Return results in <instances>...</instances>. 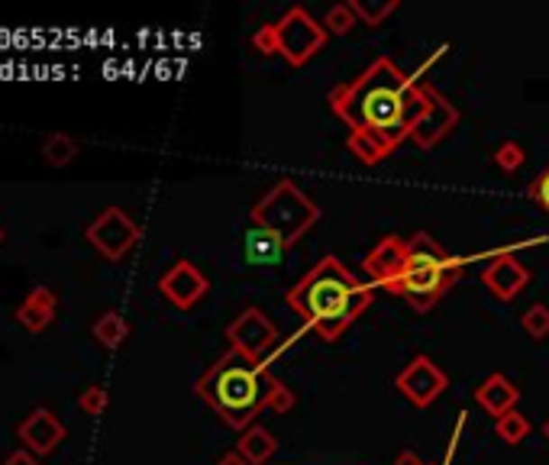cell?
Here are the masks:
<instances>
[{
  "mask_svg": "<svg viewBox=\"0 0 549 465\" xmlns=\"http://www.w3.org/2000/svg\"><path fill=\"white\" fill-rule=\"evenodd\" d=\"M481 281H485V287L498 301L508 304L526 291V285H530V269L514 256H498L495 262L481 271Z\"/></svg>",
  "mask_w": 549,
  "mask_h": 465,
  "instance_id": "cell-13",
  "label": "cell"
},
{
  "mask_svg": "<svg viewBox=\"0 0 549 465\" xmlns=\"http://www.w3.org/2000/svg\"><path fill=\"white\" fill-rule=\"evenodd\" d=\"M395 465H426V462H424V459H420L414 450H401V452L395 456Z\"/></svg>",
  "mask_w": 549,
  "mask_h": 465,
  "instance_id": "cell-29",
  "label": "cell"
},
{
  "mask_svg": "<svg viewBox=\"0 0 549 465\" xmlns=\"http://www.w3.org/2000/svg\"><path fill=\"white\" fill-rule=\"evenodd\" d=\"M530 430H534V424H530V420H526V414H520L517 407L495 420L498 440H504L508 446H517V442H524L526 436H530Z\"/></svg>",
  "mask_w": 549,
  "mask_h": 465,
  "instance_id": "cell-19",
  "label": "cell"
},
{
  "mask_svg": "<svg viewBox=\"0 0 549 465\" xmlns=\"http://www.w3.org/2000/svg\"><path fill=\"white\" fill-rule=\"evenodd\" d=\"M491 162H495L501 171H508V175H511V171H517L520 165L526 162V152H524V146H520L517 140H504L501 146L495 149V155H491Z\"/></svg>",
  "mask_w": 549,
  "mask_h": 465,
  "instance_id": "cell-24",
  "label": "cell"
},
{
  "mask_svg": "<svg viewBox=\"0 0 549 465\" xmlns=\"http://www.w3.org/2000/svg\"><path fill=\"white\" fill-rule=\"evenodd\" d=\"M475 401H479V407L485 414H491V417H504L508 411H514L520 401V388L514 385L508 375L495 372L488 375L485 381H481L479 388H475Z\"/></svg>",
  "mask_w": 549,
  "mask_h": 465,
  "instance_id": "cell-15",
  "label": "cell"
},
{
  "mask_svg": "<svg viewBox=\"0 0 549 465\" xmlns=\"http://www.w3.org/2000/svg\"><path fill=\"white\" fill-rule=\"evenodd\" d=\"M330 110L349 126V152L379 165L410 140L426 110V91L391 59H375L359 78L333 87Z\"/></svg>",
  "mask_w": 549,
  "mask_h": 465,
  "instance_id": "cell-1",
  "label": "cell"
},
{
  "mask_svg": "<svg viewBox=\"0 0 549 465\" xmlns=\"http://www.w3.org/2000/svg\"><path fill=\"white\" fill-rule=\"evenodd\" d=\"M0 242H4V230H0Z\"/></svg>",
  "mask_w": 549,
  "mask_h": 465,
  "instance_id": "cell-32",
  "label": "cell"
},
{
  "mask_svg": "<svg viewBox=\"0 0 549 465\" xmlns=\"http://www.w3.org/2000/svg\"><path fill=\"white\" fill-rule=\"evenodd\" d=\"M352 10H356V16L365 26H381L388 16L398 10V0H381V4H371V0H352Z\"/></svg>",
  "mask_w": 549,
  "mask_h": 465,
  "instance_id": "cell-21",
  "label": "cell"
},
{
  "mask_svg": "<svg viewBox=\"0 0 549 465\" xmlns=\"http://www.w3.org/2000/svg\"><path fill=\"white\" fill-rule=\"evenodd\" d=\"M42 155H46V162L52 165V169H65L69 162H75L78 142L71 140V136H65V132H52V136H46V142H42Z\"/></svg>",
  "mask_w": 549,
  "mask_h": 465,
  "instance_id": "cell-20",
  "label": "cell"
},
{
  "mask_svg": "<svg viewBox=\"0 0 549 465\" xmlns=\"http://www.w3.org/2000/svg\"><path fill=\"white\" fill-rule=\"evenodd\" d=\"M526 197L536 204L540 210H546L549 214V165H546V171H540L534 181H530V187H526Z\"/></svg>",
  "mask_w": 549,
  "mask_h": 465,
  "instance_id": "cell-26",
  "label": "cell"
},
{
  "mask_svg": "<svg viewBox=\"0 0 549 465\" xmlns=\"http://www.w3.org/2000/svg\"><path fill=\"white\" fill-rule=\"evenodd\" d=\"M210 291V281L201 269L188 259H178L175 265L159 275V295L178 310H191L197 301H204V295Z\"/></svg>",
  "mask_w": 549,
  "mask_h": 465,
  "instance_id": "cell-10",
  "label": "cell"
},
{
  "mask_svg": "<svg viewBox=\"0 0 549 465\" xmlns=\"http://www.w3.org/2000/svg\"><path fill=\"white\" fill-rule=\"evenodd\" d=\"M465 269V259L449 256L446 249L417 230L414 236H385L379 246L365 256V271L379 281L385 291L404 297L417 314H426L449 287L456 285Z\"/></svg>",
  "mask_w": 549,
  "mask_h": 465,
  "instance_id": "cell-2",
  "label": "cell"
},
{
  "mask_svg": "<svg viewBox=\"0 0 549 465\" xmlns=\"http://www.w3.org/2000/svg\"><path fill=\"white\" fill-rule=\"evenodd\" d=\"M252 46L262 55H279V42H275V23H265L262 30L252 32Z\"/></svg>",
  "mask_w": 549,
  "mask_h": 465,
  "instance_id": "cell-27",
  "label": "cell"
},
{
  "mask_svg": "<svg viewBox=\"0 0 549 465\" xmlns=\"http://www.w3.org/2000/svg\"><path fill=\"white\" fill-rule=\"evenodd\" d=\"M217 465H249V462L242 459L240 450H230V452H224V456L217 459Z\"/></svg>",
  "mask_w": 549,
  "mask_h": 465,
  "instance_id": "cell-30",
  "label": "cell"
},
{
  "mask_svg": "<svg viewBox=\"0 0 549 465\" xmlns=\"http://www.w3.org/2000/svg\"><path fill=\"white\" fill-rule=\"evenodd\" d=\"M356 23H359V16H356V10H352V4H336V7H330L324 16L326 32H336V36H346Z\"/></svg>",
  "mask_w": 549,
  "mask_h": 465,
  "instance_id": "cell-23",
  "label": "cell"
},
{
  "mask_svg": "<svg viewBox=\"0 0 549 465\" xmlns=\"http://www.w3.org/2000/svg\"><path fill=\"white\" fill-rule=\"evenodd\" d=\"M252 226L275 232L288 249L320 223V207L294 181H279L256 207L249 210Z\"/></svg>",
  "mask_w": 549,
  "mask_h": 465,
  "instance_id": "cell-5",
  "label": "cell"
},
{
  "mask_svg": "<svg viewBox=\"0 0 549 465\" xmlns=\"http://www.w3.org/2000/svg\"><path fill=\"white\" fill-rule=\"evenodd\" d=\"M326 26L307 14L304 7H291L279 23H275V42H279V55L288 65L301 68L307 65L320 49L326 46Z\"/></svg>",
  "mask_w": 549,
  "mask_h": 465,
  "instance_id": "cell-6",
  "label": "cell"
},
{
  "mask_svg": "<svg viewBox=\"0 0 549 465\" xmlns=\"http://www.w3.org/2000/svg\"><path fill=\"white\" fill-rule=\"evenodd\" d=\"M285 242L275 236V232L262 230V226H252L246 232V242H242V252H246V262L252 265H279L285 256Z\"/></svg>",
  "mask_w": 549,
  "mask_h": 465,
  "instance_id": "cell-16",
  "label": "cell"
},
{
  "mask_svg": "<svg viewBox=\"0 0 549 465\" xmlns=\"http://www.w3.org/2000/svg\"><path fill=\"white\" fill-rule=\"evenodd\" d=\"M520 326L530 340H546L549 336V307L546 304H530L520 317Z\"/></svg>",
  "mask_w": 549,
  "mask_h": 465,
  "instance_id": "cell-22",
  "label": "cell"
},
{
  "mask_svg": "<svg viewBox=\"0 0 549 465\" xmlns=\"http://www.w3.org/2000/svg\"><path fill=\"white\" fill-rule=\"evenodd\" d=\"M236 450L242 452V459H246L249 465H269L271 456L279 452V440H275V433L265 430L262 424H252L249 430H242Z\"/></svg>",
  "mask_w": 549,
  "mask_h": 465,
  "instance_id": "cell-17",
  "label": "cell"
},
{
  "mask_svg": "<svg viewBox=\"0 0 549 465\" xmlns=\"http://www.w3.org/2000/svg\"><path fill=\"white\" fill-rule=\"evenodd\" d=\"M194 388L233 430H249L262 411L288 414L297 404V395L269 372V365L240 349H226L217 362H210Z\"/></svg>",
  "mask_w": 549,
  "mask_h": 465,
  "instance_id": "cell-3",
  "label": "cell"
},
{
  "mask_svg": "<svg viewBox=\"0 0 549 465\" xmlns=\"http://www.w3.org/2000/svg\"><path fill=\"white\" fill-rule=\"evenodd\" d=\"M371 287L346 269L336 256H324L288 291V307L324 342L340 340L349 326L371 307Z\"/></svg>",
  "mask_w": 549,
  "mask_h": 465,
  "instance_id": "cell-4",
  "label": "cell"
},
{
  "mask_svg": "<svg viewBox=\"0 0 549 465\" xmlns=\"http://www.w3.org/2000/svg\"><path fill=\"white\" fill-rule=\"evenodd\" d=\"M434 465H436V462H434Z\"/></svg>",
  "mask_w": 549,
  "mask_h": 465,
  "instance_id": "cell-33",
  "label": "cell"
},
{
  "mask_svg": "<svg viewBox=\"0 0 549 465\" xmlns=\"http://www.w3.org/2000/svg\"><path fill=\"white\" fill-rule=\"evenodd\" d=\"M540 433H543V440L549 442V417H546V420H543V424H540Z\"/></svg>",
  "mask_w": 549,
  "mask_h": 465,
  "instance_id": "cell-31",
  "label": "cell"
},
{
  "mask_svg": "<svg viewBox=\"0 0 549 465\" xmlns=\"http://www.w3.org/2000/svg\"><path fill=\"white\" fill-rule=\"evenodd\" d=\"M226 342H230V349H240L246 356L265 362V356L279 346V326L271 324L259 307H246L226 326Z\"/></svg>",
  "mask_w": 549,
  "mask_h": 465,
  "instance_id": "cell-9",
  "label": "cell"
},
{
  "mask_svg": "<svg viewBox=\"0 0 549 465\" xmlns=\"http://www.w3.org/2000/svg\"><path fill=\"white\" fill-rule=\"evenodd\" d=\"M59 314V295L49 285H36L26 291V297L16 304V324L30 330V333H42L49 330Z\"/></svg>",
  "mask_w": 549,
  "mask_h": 465,
  "instance_id": "cell-14",
  "label": "cell"
},
{
  "mask_svg": "<svg viewBox=\"0 0 549 465\" xmlns=\"http://www.w3.org/2000/svg\"><path fill=\"white\" fill-rule=\"evenodd\" d=\"M78 407L87 414V417H101L104 411L110 407V395L104 385H87L81 395H78Z\"/></svg>",
  "mask_w": 549,
  "mask_h": 465,
  "instance_id": "cell-25",
  "label": "cell"
},
{
  "mask_svg": "<svg viewBox=\"0 0 549 465\" xmlns=\"http://www.w3.org/2000/svg\"><path fill=\"white\" fill-rule=\"evenodd\" d=\"M85 236H87V242H91V246L107 259V262H120V259H126L133 249H136L142 230H140V223L126 214V210L107 207V210H101L91 223H87Z\"/></svg>",
  "mask_w": 549,
  "mask_h": 465,
  "instance_id": "cell-7",
  "label": "cell"
},
{
  "mask_svg": "<svg viewBox=\"0 0 549 465\" xmlns=\"http://www.w3.org/2000/svg\"><path fill=\"white\" fill-rule=\"evenodd\" d=\"M395 388L407 397L414 407H430L436 397L449 388V375L430 356H414L395 378Z\"/></svg>",
  "mask_w": 549,
  "mask_h": 465,
  "instance_id": "cell-8",
  "label": "cell"
},
{
  "mask_svg": "<svg viewBox=\"0 0 549 465\" xmlns=\"http://www.w3.org/2000/svg\"><path fill=\"white\" fill-rule=\"evenodd\" d=\"M65 433H69L65 424L55 417L49 407H36V411H30L23 424L16 426V440L23 442V450H30L32 456H39V459L52 456V452L62 446Z\"/></svg>",
  "mask_w": 549,
  "mask_h": 465,
  "instance_id": "cell-11",
  "label": "cell"
},
{
  "mask_svg": "<svg viewBox=\"0 0 549 465\" xmlns=\"http://www.w3.org/2000/svg\"><path fill=\"white\" fill-rule=\"evenodd\" d=\"M91 333L104 349H120L126 342V336H130V324H126L124 314H116V310H104L101 317L94 320Z\"/></svg>",
  "mask_w": 549,
  "mask_h": 465,
  "instance_id": "cell-18",
  "label": "cell"
},
{
  "mask_svg": "<svg viewBox=\"0 0 549 465\" xmlns=\"http://www.w3.org/2000/svg\"><path fill=\"white\" fill-rule=\"evenodd\" d=\"M424 91H426V110L424 116H420V123L414 126V132H410V140L417 142L420 149H434L443 136H449V132L456 130L459 110L453 107L436 87L424 85Z\"/></svg>",
  "mask_w": 549,
  "mask_h": 465,
  "instance_id": "cell-12",
  "label": "cell"
},
{
  "mask_svg": "<svg viewBox=\"0 0 549 465\" xmlns=\"http://www.w3.org/2000/svg\"><path fill=\"white\" fill-rule=\"evenodd\" d=\"M0 465H42V459L32 456L30 450H23V446H20V450L10 452V456L4 459V462H0Z\"/></svg>",
  "mask_w": 549,
  "mask_h": 465,
  "instance_id": "cell-28",
  "label": "cell"
}]
</instances>
